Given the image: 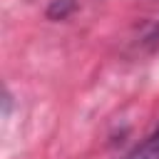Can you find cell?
Wrapping results in <instances>:
<instances>
[{
	"mask_svg": "<svg viewBox=\"0 0 159 159\" xmlns=\"http://www.w3.org/2000/svg\"><path fill=\"white\" fill-rule=\"evenodd\" d=\"M124 159H159V127L149 137H144Z\"/></svg>",
	"mask_w": 159,
	"mask_h": 159,
	"instance_id": "obj_1",
	"label": "cell"
}]
</instances>
